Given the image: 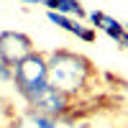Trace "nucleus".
I'll use <instances>...</instances> for the list:
<instances>
[{
    "instance_id": "423d86ee",
    "label": "nucleus",
    "mask_w": 128,
    "mask_h": 128,
    "mask_svg": "<svg viewBox=\"0 0 128 128\" xmlns=\"http://www.w3.org/2000/svg\"><path fill=\"white\" fill-rule=\"evenodd\" d=\"M46 18H49L54 26L64 28L67 34H74V36H77V38H82V41H95V28L82 26L80 20H74V18H69V16H62V13H54V10H49V13H46Z\"/></svg>"
},
{
    "instance_id": "0eeeda50",
    "label": "nucleus",
    "mask_w": 128,
    "mask_h": 128,
    "mask_svg": "<svg viewBox=\"0 0 128 128\" xmlns=\"http://www.w3.org/2000/svg\"><path fill=\"white\" fill-rule=\"evenodd\" d=\"M49 10H54V13H62V16H77V20L84 16V8L80 5V0H41Z\"/></svg>"
},
{
    "instance_id": "20e7f679",
    "label": "nucleus",
    "mask_w": 128,
    "mask_h": 128,
    "mask_svg": "<svg viewBox=\"0 0 128 128\" xmlns=\"http://www.w3.org/2000/svg\"><path fill=\"white\" fill-rule=\"evenodd\" d=\"M34 54V41L23 31H3L0 34V62L16 67L20 59Z\"/></svg>"
},
{
    "instance_id": "6e6552de",
    "label": "nucleus",
    "mask_w": 128,
    "mask_h": 128,
    "mask_svg": "<svg viewBox=\"0 0 128 128\" xmlns=\"http://www.w3.org/2000/svg\"><path fill=\"white\" fill-rule=\"evenodd\" d=\"M0 80H10L13 82V67H8V64L0 62Z\"/></svg>"
},
{
    "instance_id": "f03ea898",
    "label": "nucleus",
    "mask_w": 128,
    "mask_h": 128,
    "mask_svg": "<svg viewBox=\"0 0 128 128\" xmlns=\"http://www.w3.org/2000/svg\"><path fill=\"white\" fill-rule=\"evenodd\" d=\"M46 82H49V64H46V56L38 54V51L28 54L26 59H20L13 67V84L23 98Z\"/></svg>"
},
{
    "instance_id": "39448f33",
    "label": "nucleus",
    "mask_w": 128,
    "mask_h": 128,
    "mask_svg": "<svg viewBox=\"0 0 128 128\" xmlns=\"http://www.w3.org/2000/svg\"><path fill=\"white\" fill-rule=\"evenodd\" d=\"M90 20L95 23V28H100V31H105L113 41H118V44H123V46H128V26H123V23H118L115 18H110L108 13H100V10H95V13H90Z\"/></svg>"
},
{
    "instance_id": "7ed1b4c3",
    "label": "nucleus",
    "mask_w": 128,
    "mask_h": 128,
    "mask_svg": "<svg viewBox=\"0 0 128 128\" xmlns=\"http://www.w3.org/2000/svg\"><path fill=\"white\" fill-rule=\"evenodd\" d=\"M26 102L34 113H44V115H51V118H62V115L69 113V105H72V98H67L64 92H59L56 87L51 84H41L38 90H34L31 95H26Z\"/></svg>"
},
{
    "instance_id": "f257e3e1",
    "label": "nucleus",
    "mask_w": 128,
    "mask_h": 128,
    "mask_svg": "<svg viewBox=\"0 0 128 128\" xmlns=\"http://www.w3.org/2000/svg\"><path fill=\"white\" fill-rule=\"evenodd\" d=\"M46 64H49V84L64 92L67 98L80 95L92 77L90 59H84L82 54H74V51H64V49L51 51Z\"/></svg>"
},
{
    "instance_id": "1a4fd4ad",
    "label": "nucleus",
    "mask_w": 128,
    "mask_h": 128,
    "mask_svg": "<svg viewBox=\"0 0 128 128\" xmlns=\"http://www.w3.org/2000/svg\"><path fill=\"white\" fill-rule=\"evenodd\" d=\"M20 3H41V0H20Z\"/></svg>"
}]
</instances>
